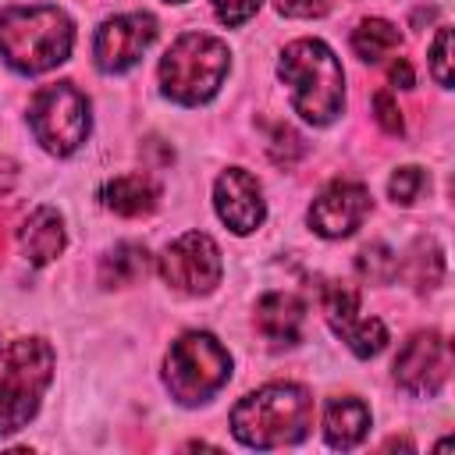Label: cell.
Returning <instances> with one entry per match:
<instances>
[{
    "label": "cell",
    "mask_w": 455,
    "mask_h": 455,
    "mask_svg": "<svg viewBox=\"0 0 455 455\" xmlns=\"http://www.w3.org/2000/svg\"><path fill=\"white\" fill-rule=\"evenodd\" d=\"M267 149H270L274 164L291 167V164L302 156L306 146H302V139H299L295 128H288V124H274V128H270V142H267Z\"/></svg>",
    "instance_id": "7402d4cb"
},
{
    "label": "cell",
    "mask_w": 455,
    "mask_h": 455,
    "mask_svg": "<svg viewBox=\"0 0 455 455\" xmlns=\"http://www.w3.org/2000/svg\"><path fill=\"white\" fill-rule=\"evenodd\" d=\"M423 185H427V174H423L419 167H398V171L391 174V181H387V192H391L395 203L412 206V203L419 199Z\"/></svg>",
    "instance_id": "603a6c76"
},
{
    "label": "cell",
    "mask_w": 455,
    "mask_h": 455,
    "mask_svg": "<svg viewBox=\"0 0 455 455\" xmlns=\"http://www.w3.org/2000/svg\"><path fill=\"white\" fill-rule=\"evenodd\" d=\"M370 430V409L345 395V398H331L327 412H323V434L331 448H355Z\"/></svg>",
    "instance_id": "e0dca14e"
},
{
    "label": "cell",
    "mask_w": 455,
    "mask_h": 455,
    "mask_svg": "<svg viewBox=\"0 0 455 455\" xmlns=\"http://www.w3.org/2000/svg\"><path fill=\"white\" fill-rule=\"evenodd\" d=\"M448 366H451V355H448V341L437 334V331H419L412 334L398 359H395V380L416 395V398H430L441 391V384L448 380Z\"/></svg>",
    "instance_id": "8fae6325"
},
{
    "label": "cell",
    "mask_w": 455,
    "mask_h": 455,
    "mask_svg": "<svg viewBox=\"0 0 455 455\" xmlns=\"http://www.w3.org/2000/svg\"><path fill=\"white\" fill-rule=\"evenodd\" d=\"M53 377V348L43 338H14L0 348V437L21 430Z\"/></svg>",
    "instance_id": "277c9868"
},
{
    "label": "cell",
    "mask_w": 455,
    "mask_h": 455,
    "mask_svg": "<svg viewBox=\"0 0 455 455\" xmlns=\"http://www.w3.org/2000/svg\"><path fill=\"white\" fill-rule=\"evenodd\" d=\"M306 306L291 291H270L256 302V331L274 345H295L302 338Z\"/></svg>",
    "instance_id": "5bb4252c"
},
{
    "label": "cell",
    "mask_w": 455,
    "mask_h": 455,
    "mask_svg": "<svg viewBox=\"0 0 455 455\" xmlns=\"http://www.w3.org/2000/svg\"><path fill=\"white\" fill-rule=\"evenodd\" d=\"M146 267H149L146 249H142L139 242H121V245H114V249L103 256V263H100V281H103L107 288L132 284V281H139V277L146 274Z\"/></svg>",
    "instance_id": "ac0fdd59"
},
{
    "label": "cell",
    "mask_w": 455,
    "mask_h": 455,
    "mask_svg": "<svg viewBox=\"0 0 455 455\" xmlns=\"http://www.w3.org/2000/svg\"><path fill=\"white\" fill-rule=\"evenodd\" d=\"M451 28H441L437 32V39H434V46H430V71H434V78H437V85H451Z\"/></svg>",
    "instance_id": "cb8c5ba5"
},
{
    "label": "cell",
    "mask_w": 455,
    "mask_h": 455,
    "mask_svg": "<svg viewBox=\"0 0 455 455\" xmlns=\"http://www.w3.org/2000/svg\"><path fill=\"white\" fill-rule=\"evenodd\" d=\"M18 242H21V252L32 267L53 263L64 252V220H60V213L50 210V206L32 210L25 217V224L18 228Z\"/></svg>",
    "instance_id": "9a60e30c"
},
{
    "label": "cell",
    "mask_w": 455,
    "mask_h": 455,
    "mask_svg": "<svg viewBox=\"0 0 455 455\" xmlns=\"http://www.w3.org/2000/svg\"><path fill=\"white\" fill-rule=\"evenodd\" d=\"M210 4H213L217 18H220L224 25H242V21H249V18L259 11L263 0H210Z\"/></svg>",
    "instance_id": "d4e9b609"
},
{
    "label": "cell",
    "mask_w": 455,
    "mask_h": 455,
    "mask_svg": "<svg viewBox=\"0 0 455 455\" xmlns=\"http://www.w3.org/2000/svg\"><path fill=\"white\" fill-rule=\"evenodd\" d=\"M220 274H224L220 249L203 231L181 235L160 256V277L181 295H210L220 284Z\"/></svg>",
    "instance_id": "ba28073f"
},
{
    "label": "cell",
    "mask_w": 455,
    "mask_h": 455,
    "mask_svg": "<svg viewBox=\"0 0 455 455\" xmlns=\"http://www.w3.org/2000/svg\"><path fill=\"white\" fill-rule=\"evenodd\" d=\"M71 43L75 25L60 7L32 4L0 11V57L21 75H39L64 64Z\"/></svg>",
    "instance_id": "7a4b0ae2"
},
{
    "label": "cell",
    "mask_w": 455,
    "mask_h": 455,
    "mask_svg": "<svg viewBox=\"0 0 455 455\" xmlns=\"http://www.w3.org/2000/svg\"><path fill=\"white\" fill-rule=\"evenodd\" d=\"M277 11L288 14V18H320L331 7L323 0H277Z\"/></svg>",
    "instance_id": "4316f807"
},
{
    "label": "cell",
    "mask_w": 455,
    "mask_h": 455,
    "mask_svg": "<svg viewBox=\"0 0 455 455\" xmlns=\"http://www.w3.org/2000/svg\"><path fill=\"white\" fill-rule=\"evenodd\" d=\"M323 4H327V7H331V4H334V0H323Z\"/></svg>",
    "instance_id": "f546056e"
},
{
    "label": "cell",
    "mask_w": 455,
    "mask_h": 455,
    "mask_svg": "<svg viewBox=\"0 0 455 455\" xmlns=\"http://www.w3.org/2000/svg\"><path fill=\"white\" fill-rule=\"evenodd\" d=\"M18 185V164L11 156H0V196H7Z\"/></svg>",
    "instance_id": "83f0119b"
},
{
    "label": "cell",
    "mask_w": 455,
    "mask_h": 455,
    "mask_svg": "<svg viewBox=\"0 0 455 455\" xmlns=\"http://www.w3.org/2000/svg\"><path fill=\"white\" fill-rule=\"evenodd\" d=\"M28 124L46 153L68 156L89 135V100L71 82L46 85L28 107Z\"/></svg>",
    "instance_id": "52a82bcc"
},
{
    "label": "cell",
    "mask_w": 455,
    "mask_h": 455,
    "mask_svg": "<svg viewBox=\"0 0 455 455\" xmlns=\"http://www.w3.org/2000/svg\"><path fill=\"white\" fill-rule=\"evenodd\" d=\"M153 39H156V21H153V14L132 11V14L107 18V21L100 25V32H96V43H92V53H96L100 71H107V75L128 71V68L139 64V57L153 46Z\"/></svg>",
    "instance_id": "9c48e42d"
},
{
    "label": "cell",
    "mask_w": 455,
    "mask_h": 455,
    "mask_svg": "<svg viewBox=\"0 0 455 455\" xmlns=\"http://www.w3.org/2000/svg\"><path fill=\"white\" fill-rule=\"evenodd\" d=\"M231 377V355L228 348L206 334V331H188L181 334L164 363V380L171 387V395L181 405H199L210 402Z\"/></svg>",
    "instance_id": "8992f818"
},
{
    "label": "cell",
    "mask_w": 455,
    "mask_h": 455,
    "mask_svg": "<svg viewBox=\"0 0 455 455\" xmlns=\"http://www.w3.org/2000/svg\"><path fill=\"white\" fill-rule=\"evenodd\" d=\"M167 4H181V0H167Z\"/></svg>",
    "instance_id": "4dcf8cb0"
},
{
    "label": "cell",
    "mask_w": 455,
    "mask_h": 455,
    "mask_svg": "<svg viewBox=\"0 0 455 455\" xmlns=\"http://www.w3.org/2000/svg\"><path fill=\"white\" fill-rule=\"evenodd\" d=\"M100 196H103V206L114 210V213H121V217H142V213H149L156 206L160 188H156V181L149 174L135 171V174H121V178L107 181Z\"/></svg>",
    "instance_id": "2e32d148"
},
{
    "label": "cell",
    "mask_w": 455,
    "mask_h": 455,
    "mask_svg": "<svg viewBox=\"0 0 455 455\" xmlns=\"http://www.w3.org/2000/svg\"><path fill=\"white\" fill-rule=\"evenodd\" d=\"M366 213H370V192L359 181H334L313 199L309 224L323 238H345L366 220Z\"/></svg>",
    "instance_id": "4fadbf2b"
},
{
    "label": "cell",
    "mask_w": 455,
    "mask_h": 455,
    "mask_svg": "<svg viewBox=\"0 0 455 455\" xmlns=\"http://www.w3.org/2000/svg\"><path fill=\"white\" fill-rule=\"evenodd\" d=\"M398 270L409 277L416 291H430L444 277V256L434 242H416V249L405 256V263H398Z\"/></svg>",
    "instance_id": "ffe728a7"
},
{
    "label": "cell",
    "mask_w": 455,
    "mask_h": 455,
    "mask_svg": "<svg viewBox=\"0 0 455 455\" xmlns=\"http://www.w3.org/2000/svg\"><path fill=\"white\" fill-rule=\"evenodd\" d=\"M281 82L291 89V107L309 124H331L345 107V71L334 50L320 39H295L277 60Z\"/></svg>",
    "instance_id": "6da1fadb"
},
{
    "label": "cell",
    "mask_w": 455,
    "mask_h": 455,
    "mask_svg": "<svg viewBox=\"0 0 455 455\" xmlns=\"http://www.w3.org/2000/svg\"><path fill=\"white\" fill-rule=\"evenodd\" d=\"M231 53L228 43L206 32H185L160 60V85L164 96L185 107H199L210 96H217L224 75H228Z\"/></svg>",
    "instance_id": "5b68a950"
},
{
    "label": "cell",
    "mask_w": 455,
    "mask_h": 455,
    "mask_svg": "<svg viewBox=\"0 0 455 455\" xmlns=\"http://www.w3.org/2000/svg\"><path fill=\"white\" fill-rule=\"evenodd\" d=\"M213 206L217 217L235 231V235H249L263 224L267 217V203H263V188L259 181L242 171V167H228L217 185H213Z\"/></svg>",
    "instance_id": "7c38bea8"
},
{
    "label": "cell",
    "mask_w": 455,
    "mask_h": 455,
    "mask_svg": "<svg viewBox=\"0 0 455 455\" xmlns=\"http://www.w3.org/2000/svg\"><path fill=\"white\" fill-rule=\"evenodd\" d=\"M320 306L327 313V323L345 338V345L359 359H370L387 345V327L377 316H359L355 288H348L341 281H327L323 291H320Z\"/></svg>",
    "instance_id": "30bf717a"
},
{
    "label": "cell",
    "mask_w": 455,
    "mask_h": 455,
    "mask_svg": "<svg viewBox=\"0 0 455 455\" xmlns=\"http://www.w3.org/2000/svg\"><path fill=\"white\" fill-rule=\"evenodd\" d=\"M373 110H377V121L384 124V132H391V135L402 132V110L395 107L391 92H377V96H373Z\"/></svg>",
    "instance_id": "484cf974"
},
{
    "label": "cell",
    "mask_w": 455,
    "mask_h": 455,
    "mask_svg": "<svg viewBox=\"0 0 455 455\" xmlns=\"http://www.w3.org/2000/svg\"><path fill=\"white\" fill-rule=\"evenodd\" d=\"M355 270H359V277L370 281V284H391L395 274H398V256H395L387 245L373 242V245L359 249V256H355Z\"/></svg>",
    "instance_id": "44dd1931"
},
{
    "label": "cell",
    "mask_w": 455,
    "mask_h": 455,
    "mask_svg": "<svg viewBox=\"0 0 455 455\" xmlns=\"http://www.w3.org/2000/svg\"><path fill=\"white\" fill-rule=\"evenodd\" d=\"M391 82H395L398 89H412V68H409L405 57H398V60L391 64Z\"/></svg>",
    "instance_id": "f1b7e54d"
},
{
    "label": "cell",
    "mask_w": 455,
    "mask_h": 455,
    "mask_svg": "<svg viewBox=\"0 0 455 455\" xmlns=\"http://www.w3.org/2000/svg\"><path fill=\"white\" fill-rule=\"evenodd\" d=\"M398 46H402V32H398L391 21H384V18H366V21L352 32V50H355L359 60H366V64L384 60V57L395 53Z\"/></svg>",
    "instance_id": "d6986e66"
},
{
    "label": "cell",
    "mask_w": 455,
    "mask_h": 455,
    "mask_svg": "<svg viewBox=\"0 0 455 455\" xmlns=\"http://www.w3.org/2000/svg\"><path fill=\"white\" fill-rule=\"evenodd\" d=\"M313 398L299 384H267L231 409V430L249 448H281L309 434Z\"/></svg>",
    "instance_id": "3957f363"
}]
</instances>
